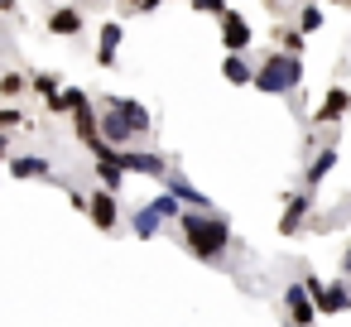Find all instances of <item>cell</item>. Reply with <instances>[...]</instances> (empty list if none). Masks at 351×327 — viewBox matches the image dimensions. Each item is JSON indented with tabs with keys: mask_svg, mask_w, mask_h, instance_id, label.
Listing matches in <instances>:
<instances>
[{
	"mask_svg": "<svg viewBox=\"0 0 351 327\" xmlns=\"http://www.w3.org/2000/svg\"><path fill=\"white\" fill-rule=\"evenodd\" d=\"M25 125H34V121L25 116L20 101H5V106H0V135H15V130H25Z\"/></svg>",
	"mask_w": 351,
	"mask_h": 327,
	"instance_id": "44dd1931",
	"label": "cell"
},
{
	"mask_svg": "<svg viewBox=\"0 0 351 327\" xmlns=\"http://www.w3.org/2000/svg\"><path fill=\"white\" fill-rule=\"evenodd\" d=\"M341 279H351V245L341 250Z\"/></svg>",
	"mask_w": 351,
	"mask_h": 327,
	"instance_id": "f546056e",
	"label": "cell"
},
{
	"mask_svg": "<svg viewBox=\"0 0 351 327\" xmlns=\"http://www.w3.org/2000/svg\"><path fill=\"white\" fill-rule=\"evenodd\" d=\"M183 212H188V207H183L173 193H154V202H145V207L130 217V231H135L140 241H149V236H159V226H164V221H173V226H178V217H183Z\"/></svg>",
	"mask_w": 351,
	"mask_h": 327,
	"instance_id": "3957f363",
	"label": "cell"
},
{
	"mask_svg": "<svg viewBox=\"0 0 351 327\" xmlns=\"http://www.w3.org/2000/svg\"><path fill=\"white\" fill-rule=\"evenodd\" d=\"M317 313H327V317H337V313H351V279H332L317 298Z\"/></svg>",
	"mask_w": 351,
	"mask_h": 327,
	"instance_id": "5bb4252c",
	"label": "cell"
},
{
	"mask_svg": "<svg viewBox=\"0 0 351 327\" xmlns=\"http://www.w3.org/2000/svg\"><path fill=\"white\" fill-rule=\"evenodd\" d=\"M178 241L188 255H197L202 265H221V255L236 245L231 221L221 212H183L178 217Z\"/></svg>",
	"mask_w": 351,
	"mask_h": 327,
	"instance_id": "6da1fadb",
	"label": "cell"
},
{
	"mask_svg": "<svg viewBox=\"0 0 351 327\" xmlns=\"http://www.w3.org/2000/svg\"><path fill=\"white\" fill-rule=\"evenodd\" d=\"M164 193H173V197H178V202H183L188 212H212L207 193H197V188H193V183H188L183 173H169V178H164Z\"/></svg>",
	"mask_w": 351,
	"mask_h": 327,
	"instance_id": "9a60e30c",
	"label": "cell"
},
{
	"mask_svg": "<svg viewBox=\"0 0 351 327\" xmlns=\"http://www.w3.org/2000/svg\"><path fill=\"white\" fill-rule=\"evenodd\" d=\"M298 5H303V0H298Z\"/></svg>",
	"mask_w": 351,
	"mask_h": 327,
	"instance_id": "836d02e7",
	"label": "cell"
},
{
	"mask_svg": "<svg viewBox=\"0 0 351 327\" xmlns=\"http://www.w3.org/2000/svg\"><path fill=\"white\" fill-rule=\"evenodd\" d=\"M97 39H101V44H97V68H116V53H121V39H125V29H121L116 20H106Z\"/></svg>",
	"mask_w": 351,
	"mask_h": 327,
	"instance_id": "e0dca14e",
	"label": "cell"
},
{
	"mask_svg": "<svg viewBox=\"0 0 351 327\" xmlns=\"http://www.w3.org/2000/svg\"><path fill=\"white\" fill-rule=\"evenodd\" d=\"M337 159H341V135H337V125L332 130H322L317 135V149L308 154V164H303V188H322L327 178H332V169H337Z\"/></svg>",
	"mask_w": 351,
	"mask_h": 327,
	"instance_id": "277c9868",
	"label": "cell"
},
{
	"mask_svg": "<svg viewBox=\"0 0 351 327\" xmlns=\"http://www.w3.org/2000/svg\"><path fill=\"white\" fill-rule=\"evenodd\" d=\"M68 202H73V212H87V202H92V193H77V188H68Z\"/></svg>",
	"mask_w": 351,
	"mask_h": 327,
	"instance_id": "4316f807",
	"label": "cell"
},
{
	"mask_svg": "<svg viewBox=\"0 0 351 327\" xmlns=\"http://www.w3.org/2000/svg\"><path fill=\"white\" fill-rule=\"evenodd\" d=\"M116 164H121L125 173H145V178H159V183L173 173L164 154H149V149H135V145H130V149H116Z\"/></svg>",
	"mask_w": 351,
	"mask_h": 327,
	"instance_id": "52a82bcc",
	"label": "cell"
},
{
	"mask_svg": "<svg viewBox=\"0 0 351 327\" xmlns=\"http://www.w3.org/2000/svg\"><path fill=\"white\" fill-rule=\"evenodd\" d=\"M29 92L44 97V101H53V97L63 92V77H58V73H34V77H29Z\"/></svg>",
	"mask_w": 351,
	"mask_h": 327,
	"instance_id": "cb8c5ba5",
	"label": "cell"
},
{
	"mask_svg": "<svg viewBox=\"0 0 351 327\" xmlns=\"http://www.w3.org/2000/svg\"><path fill=\"white\" fill-rule=\"evenodd\" d=\"M101 111V140L111 145V149H130L140 135H135V125L121 116V111H111V106H97Z\"/></svg>",
	"mask_w": 351,
	"mask_h": 327,
	"instance_id": "8fae6325",
	"label": "cell"
},
{
	"mask_svg": "<svg viewBox=\"0 0 351 327\" xmlns=\"http://www.w3.org/2000/svg\"><path fill=\"white\" fill-rule=\"evenodd\" d=\"M284 327H313V317H322L317 313V303L308 298V289H303V279H293L289 289H284Z\"/></svg>",
	"mask_w": 351,
	"mask_h": 327,
	"instance_id": "8992f818",
	"label": "cell"
},
{
	"mask_svg": "<svg viewBox=\"0 0 351 327\" xmlns=\"http://www.w3.org/2000/svg\"><path fill=\"white\" fill-rule=\"evenodd\" d=\"M221 77H226L231 87H255V63H250L245 53H226V58H221Z\"/></svg>",
	"mask_w": 351,
	"mask_h": 327,
	"instance_id": "d6986e66",
	"label": "cell"
},
{
	"mask_svg": "<svg viewBox=\"0 0 351 327\" xmlns=\"http://www.w3.org/2000/svg\"><path fill=\"white\" fill-rule=\"evenodd\" d=\"M15 154H10V135H0V164H10Z\"/></svg>",
	"mask_w": 351,
	"mask_h": 327,
	"instance_id": "83f0119b",
	"label": "cell"
},
{
	"mask_svg": "<svg viewBox=\"0 0 351 327\" xmlns=\"http://www.w3.org/2000/svg\"><path fill=\"white\" fill-rule=\"evenodd\" d=\"M92 173H97V188H111V193L125 188V169L116 164V149H111L106 159H92Z\"/></svg>",
	"mask_w": 351,
	"mask_h": 327,
	"instance_id": "ffe728a7",
	"label": "cell"
},
{
	"mask_svg": "<svg viewBox=\"0 0 351 327\" xmlns=\"http://www.w3.org/2000/svg\"><path fill=\"white\" fill-rule=\"evenodd\" d=\"M327 5H337V10H351V0H327Z\"/></svg>",
	"mask_w": 351,
	"mask_h": 327,
	"instance_id": "4dcf8cb0",
	"label": "cell"
},
{
	"mask_svg": "<svg viewBox=\"0 0 351 327\" xmlns=\"http://www.w3.org/2000/svg\"><path fill=\"white\" fill-rule=\"evenodd\" d=\"M97 106H111V111H121V116L135 125V135H140V140L154 130V116H149V106H140V101H130V97H101Z\"/></svg>",
	"mask_w": 351,
	"mask_h": 327,
	"instance_id": "4fadbf2b",
	"label": "cell"
},
{
	"mask_svg": "<svg viewBox=\"0 0 351 327\" xmlns=\"http://www.w3.org/2000/svg\"><path fill=\"white\" fill-rule=\"evenodd\" d=\"M255 87L260 92H269V97H293L298 87H303V58H293V53H265L260 63H255Z\"/></svg>",
	"mask_w": 351,
	"mask_h": 327,
	"instance_id": "7a4b0ae2",
	"label": "cell"
},
{
	"mask_svg": "<svg viewBox=\"0 0 351 327\" xmlns=\"http://www.w3.org/2000/svg\"><path fill=\"white\" fill-rule=\"evenodd\" d=\"M10 173H15L20 183H29V178H53V159H49V154H15V159H10Z\"/></svg>",
	"mask_w": 351,
	"mask_h": 327,
	"instance_id": "2e32d148",
	"label": "cell"
},
{
	"mask_svg": "<svg viewBox=\"0 0 351 327\" xmlns=\"http://www.w3.org/2000/svg\"><path fill=\"white\" fill-rule=\"evenodd\" d=\"M25 92H29V77H25V73H15V68L0 73V97H5V101H20Z\"/></svg>",
	"mask_w": 351,
	"mask_h": 327,
	"instance_id": "d4e9b609",
	"label": "cell"
},
{
	"mask_svg": "<svg viewBox=\"0 0 351 327\" xmlns=\"http://www.w3.org/2000/svg\"><path fill=\"white\" fill-rule=\"evenodd\" d=\"M87 217H92V226L97 231H116L121 226V202H116V193L111 188H92V202H87Z\"/></svg>",
	"mask_w": 351,
	"mask_h": 327,
	"instance_id": "9c48e42d",
	"label": "cell"
},
{
	"mask_svg": "<svg viewBox=\"0 0 351 327\" xmlns=\"http://www.w3.org/2000/svg\"><path fill=\"white\" fill-rule=\"evenodd\" d=\"M159 5H164V0H154V10H159Z\"/></svg>",
	"mask_w": 351,
	"mask_h": 327,
	"instance_id": "d6a6232c",
	"label": "cell"
},
{
	"mask_svg": "<svg viewBox=\"0 0 351 327\" xmlns=\"http://www.w3.org/2000/svg\"><path fill=\"white\" fill-rule=\"evenodd\" d=\"M44 25H49V34H53V39H77V34L87 29V20H82V10L73 5V0H63V5H53Z\"/></svg>",
	"mask_w": 351,
	"mask_h": 327,
	"instance_id": "30bf717a",
	"label": "cell"
},
{
	"mask_svg": "<svg viewBox=\"0 0 351 327\" xmlns=\"http://www.w3.org/2000/svg\"><path fill=\"white\" fill-rule=\"evenodd\" d=\"M217 25H221V44H226V53H245V49H250L255 34H250V20H245L241 10H226Z\"/></svg>",
	"mask_w": 351,
	"mask_h": 327,
	"instance_id": "7c38bea8",
	"label": "cell"
},
{
	"mask_svg": "<svg viewBox=\"0 0 351 327\" xmlns=\"http://www.w3.org/2000/svg\"><path fill=\"white\" fill-rule=\"evenodd\" d=\"M0 15H20V0H0Z\"/></svg>",
	"mask_w": 351,
	"mask_h": 327,
	"instance_id": "f1b7e54d",
	"label": "cell"
},
{
	"mask_svg": "<svg viewBox=\"0 0 351 327\" xmlns=\"http://www.w3.org/2000/svg\"><path fill=\"white\" fill-rule=\"evenodd\" d=\"M313 212H317V193H313V188L289 193V197H284V212H279V236H298V231L313 221Z\"/></svg>",
	"mask_w": 351,
	"mask_h": 327,
	"instance_id": "5b68a950",
	"label": "cell"
},
{
	"mask_svg": "<svg viewBox=\"0 0 351 327\" xmlns=\"http://www.w3.org/2000/svg\"><path fill=\"white\" fill-rule=\"evenodd\" d=\"M274 39H279V53L303 58V44H308V39H303V29H298V25H279V29H274Z\"/></svg>",
	"mask_w": 351,
	"mask_h": 327,
	"instance_id": "7402d4cb",
	"label": "cell"
},
{
	"mask_svg": "<svg viewBox=\"0 0 351 327\" xmlns=\"http://www.w3.org/2000/svg\"><path fill=\"white\" fill-rule=\"evenodd\" d=\"M293 25H298L303 34H317V29H322V5H317V0H303L298 15H293Z\"/></svg>",
	"mask_w": 351,
	"mask_h": 327,
	"instance_id": "603a6c76",
	"label": "cell"
},
{
	"mask_svg": "<svg viewBox=\"0 0 351 327\" xmlns=\"http://www.w3.org/2000/svg\"><path fill=\"white\" fill-rule=\"evenodd\" d=\"M193 10H197V15H217V20H221V15H226V0H193Z\"/></svg>",
	"mask_w": 351,
	"mask_h": 327,
	"instance_id": "484cf974",
	"label": "cell"
},
{
	"mask_svg": "<svg viewBox=\"0 0 351 327\" xmlns=\"http://www.w3.org/2000/svg\"><path fill=\"white\" fill-rule=\"evenodd\" d=\"M82 5H97V0H82Z\"/></svg>",
	"mask_w": 351,
	"mask_h": 327,
	"instance_id": "1f68e13d",
	"label": "cell"
},
{
	"mask_svg": "<svg viewBox=\"0 0 351 327\" xmlns=\"http://www.w3.org/2000/svg\"><path fill=\"white\" fill-rule=\"evenodd\" d=\"M44 106H49V116H68V111L77 116V111H92L97 101H92V97H87L82 87H63V92H58L53 101H44Z\"/></svg>",
	"mask_w": 351,
	"mask_h": 327,
	"instance_id": "ac0fdd59",
	"label": "cell"
},
{
	"mask_svg": "<svg viewBox=\"0 0 351 327\" xmlns=\"http://www.w3.org/2000/svg\"><path fill=\"white\" fill-rule=\"evenodd\" d=\"M346 111H351V92L337 82V87H327V97L317 101V111H313L308 121H313L317 130H332V125H341V116H346Z\"/></svg>",
	"mask_w": 351,
	"mask_h": 327,
	"instance_id": "ba28073f",
	"label": "cell"
}]
</instances>
